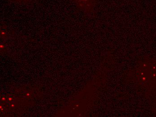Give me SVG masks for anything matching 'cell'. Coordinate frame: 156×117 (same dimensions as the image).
<instances>
[{"instance_id":"cell-1","label":"cell","mask_w":156,"mask_h":117,"mask_svg":"<svg viewBox=\"0 0 156 117\" xmlns=\"http://www.w3.org/2000/svg\"><path fill=\"white\" fill-rule=\"evenodd\" d=\"M73 2L78 8L87 13L93 11L96 3V0H73Z\"/></svg>"},{"instance_id":"cell-2","label":"cell","mask_w":156,"mask_h":117,"mask_svg":"<svg viewBox=\"0 0 156 117\" xmlns=\"http://www.w3.org/2000/svg\"><path fill=\"white\" fill-rule=\"evenodd\" d=\"M7 1L17 3L25 4L30 2L31 0H7Z\"/></svg>"}]
</instances>
